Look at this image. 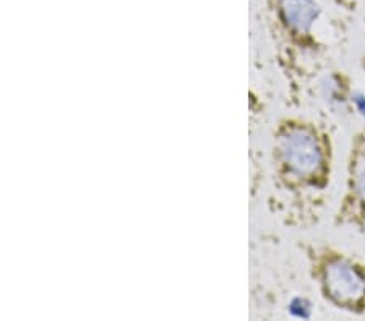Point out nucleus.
Instances as JSON below:
<instances>
[{"instance_id": "1", "label": "nucleus", "mask_w": 365, "mask_h": 321, "mask_svg": "<svg viewBox=\"0 0 365 321\" xmlns=\"http://www.w3.org/2000/svg\"><path fill=\"white\" fill-rule=\"evenodd\" d=\"M334 164L336 146L323 122L305 115H282L269 140L272 211L286 226L315 224L331 189Z\"/></svg>"}, {"instance_id": "2", "label": "nucleus", "mask_w": 365, "mask_h": 321, "mask_svg": "<svg viewBox=\"0 0 365 321\" xmlns=\"http://www.w3.org/2000/svg\"><path fill=\"white\" fill-rule=\"evenodd\" d=\"M257 4L272 39L276 65L291 96L297 98L320 73L328 51L320 31L323 7L319 0H257Z\"/></svg>"}, {"instance_id": "3", "label": "nucleus", "mask_w": 365, "mask_h": 321, "mask_svg": "<svg viewBox=\"0 0 365 321\" xmlns=\"http://www.w3.org/2000/svg\"><path fill=\"white\" fill-rule=\"evenodd\" d=\"M299 248L323 302L352 317H365V260L323 241H304Z\"/></svg>"}, {"instance_id": "4", "label": "nucleus", "mask_w": 365, "mask_h": 321, "mask_svg": "<svg viewBox=\"0 0 365 321\" xmlns=\"http://www.w3.org/2000/svg\"><path fill=\"white\" fill-rule=\"evenodd\" d=\"M333 226L365 238V125L352 133L347 148L344 185Z\"/></svg>"}, {"instance_id": "5", "label": "nucleus", "mask_w": 365, "mask_h": 321, "mask_svg": "<svg viewBox=\"0 0 365 321\" xmlns=\"http://www.w3.org/2000/svg\"><path fill=\"white\" fill-rule=\"evenodd\" d=\"M322 96L327 104L334 112H347L352 107V96H354V88L349 75L343 70H333L325 75L322 81Z\"/></svg>"}, {"instance_id": "6", "label": "nucleus", "mask_w": 365, "mask_h": 321, "mask_svg": "<svg viewBox=\"0 0 365 321\" xmlns=\"http://www.w3.org/2000/svg\"><path fill=\"white\" fill-rule=\"evenodd\" d=\"M359 65H361V70H362V73H364V77H365V49L362 51L361 58H359Z\"/></svg>"}]
</instances>
